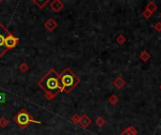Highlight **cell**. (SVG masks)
I'll return each instance as SVG.
<instances>
[{
  "label": "cell",
  "mask_w": 161,
  "mask_h": 135,
  "mask_svg": "<svg viewBox=\"0 0 161 135\" xmlns=\"http://www.w3.org/2000/svg\"><path fill=\"white\" fill-rule=\"evenodd\" d=\"M39 85L44 90L45 98L47 99L54 98V97L60 91L59 74H58L55 70H50L39 82Z\"/></svg>",
  "instance_id": "6da1fadb"
},
{
  "label": "cell",
  "mask_w": 161,
  "mask_h": 135,
  "mask_svg": "<svg viewBox=\"0 0 161 135\" xmlns=\"http://www.w3.org/2000/svg\"><path fill=\"white\" fill-rule=\"evenodd\" d=\"M79 82L80 79L68 68H66L61 74H59L60 91L70 93L79 84Z\"/></svg>",
  "instance_id": "7a4b0ae2"
},
{
  "label": "cell",
  "mask_w": 161,
  "mask_h": 135,
  "mask_svg": "<svg viewBox=\"0 0 161 135\" xmlns=\"http://www.w3.org/2000/svg\"><path fill=\"white\" fill-rule=\"evenodd\" d=\"M14 121L21 127H23V128L25 127H26L29 123H38L40 124L41 122L40 121H37V120H34L33 118H32L29 114L25 111V110H22L20 111L15 116H14Z\"/></svg>",
  "instance_id": "3957f363"
},
{
  "label": "cell",
  "mask_w": 161,
  "mask_h": 135,
  "mask_svg": "<svg viewBox=\"0 0 161 135\" xmlns=\"http://www.w3.org/2000/svg\"><path fill=\"white\" fill-rule=\"evenodd\" d=\"M12 33H10L1 24H0V57L3 56L6 52L8 51V48L6 47V44H5V41H6V38L11 35Z\"/></svg>",
  "instance_id": "277c9868"
},
{
  "label": "cell",
  "mask_w": 161,
  "mask_h": 135,
  "mask_svg": "<svg viewBox=\"0 0 161 135\" xmlns=\"http://www.w3.org/2000/svg\"><path fill=\"white\" fill-rule=\"evenodd\" d=\"M19 40L18 38H15L12 34H11V35H9L7 38H6V41H5V44H6V47L8 48V50L15 47L18 43Z\"/></svg>",
  "instance_id": "5b68a950"
},
{
  "label": "cell",
  "mask_w": 161,
  "mask_h": 135,
  "mask_svg": "<svg viewBox=\"0 0 161 135\" xmlns=\"http://www.w3.org/2000/svg\"><path fill=\"white\" fill-rule=\"evenodd\" d=\"M50 7L54 11L58 12L64 8V4L60 1V0H54V1H52L50 3Z\"/></svg>",
  "instance_id": "8992f818"
},
{
  "label": "cell",
  "mask_w": 161,
  "mask_h": 135,
  "mask_svg": "<svg viewBox=\"0 0 161 135\" xmlns=\"http://www.w3.org/2000/svg\"><path fill=\"white\" fill-rule=\"evenodd\" d=\"M78 124H80V126L83 128H87L91 124V119L87 115H83L80 116V119H79V123Z\"/></svg>",
  "instance_id": "52a82bcc"
},
{
  "label": "cell",
  "mask_w": 161,
  "mask_h": 135,
  "mask_svg": "<svg viewBox=\"0 0 161 135\" xmlns=\"http://www.w3.org/2000/svg\"><path fill=\"white\" fill-rule=\"evenodd\" d=\"M58 26V23L53 20V19H48L45 24H44V27L48 30V31H53L56 29V27Z\"/></svg>",
  "instance_id": "ba28073f"
},
{
  "label": "cell",
  "mask_w": 161,
  "mask_h": 135,
  "mask_svg": "<svg viewBox=\"0 0 161 135\" xmlns=\"http://www.w3.org/2000/svg\"><path fill=\"white\" fill-rule=\"evenodd\" d=\"M138 134V130L135 127L130 126L127 127L123 131H122L121 135H137Z\"/></svg>",
  "instance_id": "9c48e42d"
},
{
  "label": "cell",
  "mask_w": 161,
  "mask_h": 135,
  "mask_svg": "<svg viewBox=\"0 0 161 135\" xmlns=\"http://www.w3.org/2000/svg\"><path fill=\"white\" fill-rule=\"evenodd\" d=\"M113 85L117 88V89H122L124 85H125V81L122 78V77H117L113 82H112Z\"/></svg>",
  "instance_id": "30bf717a"
},
{
  "label": "cell",
  "mask_w": 161,
  "mask_h": 135,
  "mask_svg": "<svg viewBox=\"0 0 161 135\" xmlns=\"http://www.w3.org/2000/svg\"><path fill=\"white\" fill-rule=\"evenodd\" d=\"M140 58L143 62H147L148 60H150L151 54H150L146 50H143V51L140 54Z\"/></svg>",
  "instance_id": "8fae6325"
},
{
  "label": "cell",
  "mask_w": 161,
  "mask_h": 135,
  "mask_svg": "<svg viewBox=\"0 0 161 135\" xmlns=\"http://www.w3.org/2000/svg\"><path fill=\"white\" fill-rule=\"evenodd\" d=\"M145 10L149 11L151 13H153V14H154V12L157 10V6H156L154 2L150 1V2L147 4V6H146V9H145Z\"/></svg>",
  "instance_id": "7c38bea8"
},
{
  "label": "cell",
  "mask_w": 161,
  "mask_h": 135,
  "mask_svg": "<svg viewBox=\"0 0 161 135\" xmlns=\"http://www.w3.org/2000/svg\"><path fill=\"white\" fill-rule=\"evenodd\" d=\"M108 101H109V102H110L112 105H115V104H117V103L119 102V97H118L117 95L113 94V95H111V96L109 97Z\"/></svg>",
  "instance_id": "4fadbf2b"
},
{
  "label": "cell",
  "mask_w": 161,
  "mask_h": 135,
  "mask_svg": "<svg viewBox=\"0 0 161 135\" xmlns=\"http://www.w3.org/2000/svg\"><path fill=\"white\" fill-rule=\"evenodd\" d=\"M33 3L35 4V5H37L38 6V8H40V9H44L48 3H49V1L48 0H44V1H33Z\"/></svg>",
  "instance_id": "5bb4252c"
},
{
  "label": "cell",
  "mask_w": 161,
  "mask_h": 135,
  "mask_svg": "<svg viewBox=\"0 0 161 135\" xmlns=\"http://www.w3.org/2000/svg\"><path fill=\"white\" fill-rule=\"evenodd\" d=\"M96 125H97L99 128H102L104 125H105V123H106V120H105V118L104 117H102V116H99V117H97V119H96Z\"/></svg>",
  "instance_id": "9a60e30c"
},
{
  "label": "cell",
  "mask_w": 161,
  "mask_h": 135,
  "mask_svg": "<svg viewBox=\"0 0 161 135\" xmlns=\"http://www.w3.org/2000/svg\"><path fill=\"white\" fill-rule=\"evenodd\" d=\"M116 41H117V43H118V44L122 45V44H124V42L126 41V39H125V37H124V36L120 35V36H118V37H117Z\"/></svg>",
  "instance_id": "2e32d148"
},
{
  "label": "cell",
  "mask_w": 161,
  "mask_h": 135,
  "mask_svg": "<svg viewBox=\"0 0 161 135\" xmlns=\"http://www.w3.org/2000/svg\"><path fill=\"white\" fill-rule=\"evenodd\" d=\"M9 125V121L6 117H1L0 118V127L1 128H6Z\"/></svg>",
  "instance_id": "e0dca14e"
},
{
  "label": "cell",
  "mask_w": 161,
  "mask_h": 135,
  "mask_svg": "<svg viewBox=\"0 0 161 135\" xmlns=\"http://www.w3.org/2000/svg\"><path fill=\"white\" fill-rule=\"evenodd\" d=\"M142 16H143V18H145V19H147V20H149L152 16H153V13H151L149 11H147V10H144L143 11H142Z\"/></svg>",
  "instance_id": "ac0fdd59"
},
{
  "label": "cell",
  "mask_w": 161,
  "mask_h": 135,
  "mask_svg": "<svg viewBox=\"0 0 161 135\" xmlns=\"http://www.w3.org/2000/svg\"><path fill=\"white\" fill-rule=\"evenodd\" d=\"M28 69H29V67H28L25 63H22V64L19 66V70H20L21 72H27V71H28Z\"/></svg>",
  "instance_id": "d6986e66"
},
{
  "label": "cell",
  "mask_w": 161,
  "mask_h": 135,
  "mask_svg": "<svg viewBox=\"0 0 161 135\" xmlns=\"http://www.w3.org/2000/svg\"><path fill=\"white\" fill-rule=\"evenodd\" d=\"M79 119H80V116L78 115H74L71 116V120L75 124H78L79 123Z\"/></svg>",
  "instance_id": "ffe728a7"
},
{
  "label": "cell",
  "mask_w": 161,
  "mask_h": 135,
  "mask_svg": "<svg viewBox=\"0 0 161 135\" xmlns=\"http://www.w3.org/2000/svg\"><path fill=\"white\" fill-rule=\"evenodd\" d=\"M154 29L156 31V32H161V22H157L154 25Z\"/></svg>",
  "instance_id": "44dd1931"
},
{
  "label": "cell",
  "mask_w": 161,
  "mask_h": 135,
  "mask_svg": "<svg viewBox=\"0 0 161 135\" xmlns=\"http://www.w3.org/2000/svg\"><path fill=\"white\" fill-rule=\"evenodd\" d=\"M159 88H160V90H161V85H160V86H159Z\"/></svg>",
  "instance_id": "7402d4cb"
},
{
  "label": "cell",
  "mask_w": 161,
  "mask_h": 135,
  "mask_svg": "<svg viewBox=\"0 0 161 135\" xmlns=\"http://www.w3.org/2000/svg\"><path fill=\"white\" fill-rule=\"evenodd\" d=\"M160 16H161V14H160Z\"/></svg>",
  "instance_id": "603a6c76"
}]
</instances>
